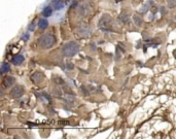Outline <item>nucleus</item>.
Instances as JSON below:
<instances>
[{
    "label": "nucleus",
    "instance_id": "obj_5",
    "mask_svg": "<svg viewBox=\"0 0 176 139\" xmlns=\"http://www.w3.org/2000/svg\"><path fill=\"white\" fill-rule=\"evenodd\" d=\"M23 61H24V56H22V55H17V56H15L13 59V63L15 64V65L22 64Z\"/></svg>",
    "mask_w": 176,
    "mask_h": 139
},
{
    "label": "nucleus",
    "instance_id": "obj_12",
    "mask_svg": "<svg viewBox=\"0 0 176 139\" xmlns=\"http://www.w3.org/2000/svg\"><path fill=\"white\" fill-rule=\"evenodd\" d=\"M134 21L135 22H136V25H140L141 24V20H138V17H137V15H134Z\"/></svg>",
    "mask_w": 176,
    "mask_h": 139
},
{
    "label": "nucleus",
    "instance_id": "obj_7",
    "mask_svg": "<svg viewBox=\"0 0 176 139\" xmlns=\"http://www.w3.org/2000/svg\"><path fill=\"white\" fill-rule=\"evenodd\" d=\"M52 13H53V9H52V7L50 6H46V7H44L43 8V11H42V15H44V17H50V15H52Z\"/></svg>",
    "mask_w": 176,
    "mask_h": 139
},
{
    "label": "nucleus",
    "instance_id": "obj_4",
    "mask_svg": "<svg viewBox=\"0 0 176 139\" xmlns=\"http://www.w3.org/2000/svg\"><path fill=\"white\" fill-rule=\"evenodd\" d=\"M23 93H24V89H23V87H21V86H17V87L13 88V91L11 92V95L13 96V98H19L23 95Z\"/></svg>",
    "mask_w": 176,
    "mask_h": 139
},
{
    "label": "nucleus",
    "instance_id": "obj_11",
    "mask_svg": "<svg viewBox=\"0 0 176 139\" xmlns=\"http://www.w3.org/2000/svg\"><path fill=\"white\" fill-rule=\"evenodd\" d=\"M176 5V1L175 0H169V7L175 6Z\"/></svg>",
    "mask_w": 176,
    "mask_h": 139
},
{
    "label": "nucleus",
    "instance_id": "obj_13",
    "mask_svg": "<svg viewBox=\"0 0 176 139\" xmlns=\"http://www.w3.org/2000/svg\"><path fill=\"white\" fill-rule=\"evenodd\" d=\"M34 29H35V25H34V24H31L30 27H29V30H30V31H33Z\"/></svg>",
    "mask_w": 176,
    "mask_h": 139
},
{
    "label": "nucleus",
    "instance_id": "obj_8",
    "mask_svg": "<svg viewBox=\"0 0 176 139\" xmlns=\"http://www.w3.org/2000/svg\"><path fill=\"white\" fill-rule=\"evenodd\" d=\"M53 7L57 11H60L64 7V3H62L61 1H54L53 2Z\"/></svg>",
    "mask_w": 176,
    "mask_h": 139
},
{
    "label": "nucleus",
    "instance_id": "obj_6",
    "mask_svg": "<svg viewBox=\"0 0 176 139\" xmlns=\"http://www.w3.org/2000/svg\"><path fill=\"white\" fill-rule=\"evenodd\" d=\"M3 84H4V87H11L13 84H15V78L11 77V76H6V77L3 79Z\"/></svg>",
    "mask_w": 176,
    "mask_h": 139
},
{
    "label": "nucleus",
    "instance_id": "obj_14",
    "mask_svg": "<svg viewBox=\"0 0 176 139\" xmlns=\"http://www.w3.org/2000/svg\"><path fill=\"white\" fill-rule=\"evenodd\" d=\"M22 38H23V39H25V40H27V39L29 38V36H28V35H24V36H23Z\"/></svg>",
    "mask_w": 176,
    "mask_h": 139
},
{
    "label": "nucleus",
    "instance_id": "obj_10",
    "mask_svg": "<svg viewBox=\"0 0 176 139\" xmlns=\"http://www.w3.org/2000/svg\"><path fill=\"white\" fill-rule=\"evenodd\" d=\"M9 69H11V66H9L8 63H3L2 65H1V73L2 74L8 72Z\"/></svg>",
    "mask_w": 176,
    "mask_h": 139
},
{
    "label": "nucleus",
    "instance_id": "obj_9",
    "mask_svg": "<svg viewBox=\"0 0 176 139\" xmlns=\"http://www.w3.org/2000/svg\"><path fill=\"white\" fill-rule=\"evenodd\" d=\"M48 26V20L46 19H41L40 21H39L38 23V27L40 29H46V27Z\"/></svg>",
    "mask_w": 176,
    "mask_h": 139
},
{
    "label": "nucleus",
    "instance_id": "obj_3",
    "mask_svg": "<svg viewBox=\"0 0 176 139\" xmlns=\"http://www.w3.org/2000/svg\"><path fill=\"white\" fill-rule=\"evenodd\" d=\"M112 20H111L110 17L108 15H105L102 19L100 20L99 22V28L101 29L104 32H112L113 28H112Z\"/></svg>",
    "mask_w": 176,
    "mask_h": 139
},
{
    "label": "nucleus",
    "instance_id": "obj_2",
    "mask_svg": "<svg viewBox=\"0 0 176 139\" xmlns=\"http://www.w3.org/2000/svg\"><path fill=\"white\" fill-rule=\"evenodd\" d=\"M39 46H41L42 48H50L56 42V38H55L54 35L52 34H44L42 35L38 40Z\"/></svg>",
    "mask_w": 176,
    "mask_h": 139
},
{
    "label": "nucleus",
    "instance_id": "obj_1",
    "mask_svg": "<svg viewBox=\"0 0 176 139\" xmlns=\"http://www.w3.org/2000/svg\"><path fill=\"white\" fill-rule=\"evenodd\" d=\"M79 51V46H78L76 42L71 41V42H68V44H64L63 48H62V53L65 57H73L74 55H76Z\"/></svg>",
    "mask_w": 176,
    "mask_h": 139
},
{
    "label": "nucleus",
    "instance_id": "obj_15",
    "mask_svg": "<svg viewBox=\"0 0 176 139\" xmlns=\"http://www.w3.org/2000/svg\"><path fill=\"white\" fill-rule=\"evenodd\" d=\"M117 1H121V0H117Z\"/></svg>",
    "mask_w": 176,
    "mask_h": 139
}]
</instances>
